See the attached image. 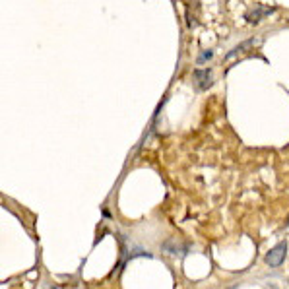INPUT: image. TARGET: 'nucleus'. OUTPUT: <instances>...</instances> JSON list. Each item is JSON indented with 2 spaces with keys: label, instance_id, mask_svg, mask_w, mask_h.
<instances>
[{
  "label": "nucleus",
  "instance_id": "f257e3e1",
  "mask_svg": "<svg viewBox=\"0 0 289 289\" xmlns=\"http://www.w3.org/2000/svg\"><path fill=\"white\" fill-rule=\"evenodd\" d=\"M214 72L210 68H198L192 72V84H194V89L196 91H206L208 88H212L214 84Z\"/></svg>",
  "mask_w": 289,
  "mask_h": 289
},
{
  "label": "nucleus",
  "instance_id": "f03ea898",
  "mask_svg": "<svg viewBox=\"0 0 289 289\" xmlns=\"http://www.w3.org/2000/svg\"><path fill=\"white\" fill-rule=\"evenodd\" d=\"M286 254H288V243L282 241V243H278V245L268 252L264 262H266L270 268H278V266H282V262L286 260Z\"/></svg>",
  "mask_w": 289,
  "mask_h": 289
},
{
  "label": "nucleus",
  "instance_id": "7ed1b4c3",
  "mask_svg": "<svg viewBox=\"0 0 289 289\" xmlns=\"http://www.w3.org/2000/svg\"><path fill=\"white\" fill-rule=\"evenodd\" d=\"M276 12V8H272V6H254L248 14H246V20L250 23H258L262 22L264 18H268L270 14H274Z\"/></svg>",
  "mask_w": 289,
  "mask_h": 289
},
{
  "label": "nucleus",
  "instance_id": "20e7f679",
  "mask_svg": "<svg viewBox=\"0 0 289 289\" xmlns=\"http://www.w3.org/2000/svg\"><path fill=\"white\" fill-rule=\"evenodd\" d=\"M254 45V39H248V41H243V43L239 45L237 49H233V51H229L227 53V57H225V60H229V58H233V57H237V55H241V53H245L246 49H250Z\"/></svg>",
  "mask_w": 289,
  "mask_h": 289
},
{
  "label": "nucleus",
  "instance_id": "39448f33",
  "mask_svg": "<svg viewBox=\"0 0 289 289\" xmlns=\"http://www.w3.org/2000/svg\"><path fill=\"white\" fill-rule=\"evenodd\" d=\"M214 57V51H204V53H200V57H198V64H204V62H208L210 58Z\"/></svg>",
  "mask_w": 289,
  "mask_h": 289
},
{
  "label": "nucleus",
  "instance_id": "423d86ee",
  "mask_svg": "<svg viewBox=\"0 0 289 289\" xmlns=\"http://www.w3.org/2000/svg\"><path fill=\"white\" fill-rule=\"evenodd\" d=\"M227 289H237V286H235V288H227Z\"/></svg>",
  "mask_w": 289,
  "mask_h": 289
}]
</instances>
